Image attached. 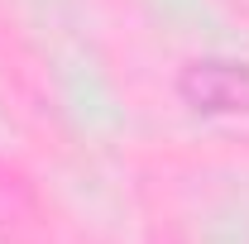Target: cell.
<instances>
[{
  "label": "cell",
  "instance_id": "cell-1",
  "mask_svg": "<svg viewBox=\"0 0 249 244\" xmlns=\"http://www.w3.org/2000/svg\"><path fill=\"white\" fill-rule=\"evenodd\" d=\"M178 96L201 115H245L249 120V62L196 58L178 77Z\"/></svg>",
  "mask_w": 249,
  "mask_h": 244
}]
</instances>
